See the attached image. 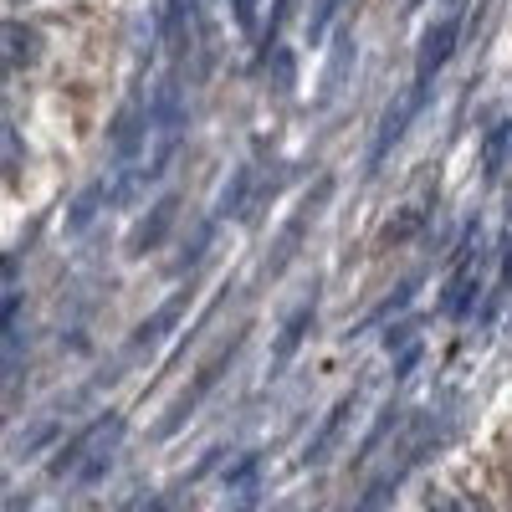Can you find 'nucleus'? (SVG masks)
<instances>
[{
	"instance_id": "obj_25",
	"label": "nucleus",
	"mask_w": 512,
	"mask_h": 512,
	"mask_svg": "<svg viewBox=\"0 0 512 512\" xmlns=\"http://www.w3.org/2000/svg\"><path fill=\"white\" fill-rule=\"evenodd\" d=\"M297 16V0H272V16H267V26L256 31V62H262L272 47H282V31H287V21Z\"/></svg>"
},
{
	"instance_id": "obj_24",
	"label": "nucleus",
	"mask_w": 512,
	"mask_h": 512,
	"mask_svg": "<svg viewBox=\"0 0 512 512\" xmlns=\"http://www.w3.org/2000/svg\"><path fill=\"white\" fill-rule=\"evenodd\" d=\"M21 169H26V144L21 134L11 128V113H0V180H21Z\"/></svg>"
},
{
	"instance_id": "obj_15",
	"label": "nucleus",
	"mask_w": 512,
	"mask_h": 512,
	"mask_svg": "<svg viewBox=\"0 0 512 512\" xmlns=\"http://www.w3.org/2000/svg\"><path fill=\"white\" fill-rule=\"evenodd\" d=\"M195 0H164V47H169V57L175 62H185L190 57V47H195Z\"/></svg>"
},
{
	"instance_id": "obj_10",
	"label": "nucleus",
	"mask_w": 512,
	"mask_h": 512,
	"mask_svg": "<svg viewBox=\"0 0 512 512\" xmlns=\"http://www.w3.org/2000/svg\"><path fill=\"white\" fill-rule=\"evenodd\" d=\"M123 431H128L123 410H108V420H103L98 441L88 446V456H82V461H77V472H72V482H77V487H93V482H103V477L113 472V461H118V446H123Z\"/></svg>"
},
{
	"instance_id": "obj_20",
	"label": "nucleus",
	"mask_w": 512,
	"mask_h": 512,
	"mask_svg": "<svg viewBox=\"0 0 512 512\" xmlns=\"http://www.w3.org/2000/svg\"><path fill=\"white\" fill-rule=\"evenodd\" d=\"M216 216H205L195 231H190V241H185V251L175 256V262H169V277H195V267L205 262V251H210V241H216Z\"/></svg>"
},
{
	"instance_id": "obj_18",
	"label": "nucleus",
	"mask_w": 512,
	"mask_h": 512,
	"mask_svg": "<svg viewBox=\"0 0 512 512\" xmlns=\"http://www.w3.org/2000/svg\"><path fill=\"white\" fill-rule=\"evenodd\" d=\"M221 487L231 492V502H256V492H262V456L246 451L241 461H231L226 477H221Z\"/></svg>"
},
{
	"instance_id": "obj_8",
	"label": "nucleus",
	"mask_w": 512,
	"mask_h": 512,
	"mask_svg": "<svg viewBox=\"0 0 512 512\" xmlns=\"http://www.w3.org/2000/svg\"><path fill=\"white\" fill-rule=\"evenodd\" d=\"M175 221H180V195L169 190V195H159L154 205H144V216L134 221V231H128V241H123V256H128V262H139V256L159 251L164 236L175 231Z\"/></svg>"
},
{
	"instance_id": "obj_3",
	"label": "nucleus",
	"mask_w": 512,
	"mask_h": 512,
	"mask_svg": "<svg viewBox=\"0 0 512 512\" xmlns=\"http://www.w3.org/2000/svg\"><path fill=\"white\" fill-rule=\"evenodd\" d=\"M328 195H333V180L323 175L303 200H297V210H292V216H287V226L277 231V241H272V256H267V267H262V277L267 282H277L292 262H297V251H303V236L318 226V216H323V205H328Z\"/></svg>"
},
{
	"instance_id": "obj_19",
	"label": "nucleus",
	"mask_w": 512,
	"mask_h": 512,
	"mask_svg": "<svg viewBox=\"0 0 512 512\" xmlns=\"http://www.w3.org/2000/svg\"><path fill=\"white\" fill-rule=\"evenodd\" d=\"M415 287H420V277H405V282H400L395 292H384V297H379V303H374V308H369V313L359 318V328H349V338H359V333H369V328H379L384 318H395V313H405V308L415 303Z\"/></svg>"
},
{
	"instance_id": "obj_17",
	"label": "nucleus",
	"mask_w": 512,
	"mask_h": 512,
	"mask_svg": "<svg viewBox=\"0 0 512 512\" xmlns=\"http://www.w3.org/2000/svg\"><path fill=\"white\" fill-rule=\"evenodd\" d=\"M512 164V118H497L487 134H482V180L497 185Z\"/></svg>"
},
{
	"instance_id": "obj_9",
	"label": "nucleus",
	"mask_w": 512,
	"mask_h": 512,
	"mask_svg": "<svg viewBox=\"0 0 512 512\" xmlns=\"http://www.w3.org/2000/svg\"><path fill=\"white\" fill-rule=\"evenodd\" d=\"M108 144H113V159L118 164H139L144 159V144H149V103H144V93H134V98L118 108Z\"/></svg>"
},
{
	"instance_id": "obj_27",
	"label": "nucleus",
	"mask_w": 512,
	"mask_h": 512,
	"mask_svg": "<svg viewBox=\"0 0 512 512\" xmlns=\"http://www.w3.org/2000/svg\"><path fill=\"white\" fill-rule=\"evenodd\" d=\"M395 425H400V405H384V415L374 420V431H369V436L359 441V461H369V456L379 451V441H384V436H390V431H395Z\"/></svg>"
},
{
	"instance_id": "obj_29",
	"label": "nucleus",
	"mask_w": 512,
	"mask_h": 512,
	"mask_svg": "<svg viewBox=\"0 0 512 512\" xmlns=\"http://www.w3.org/2000/svg\"><path fill=\"white\" fill-rule=\"evenodd\" d=\"M16 313H21V287H6L0 292V333L16 323Z\"/></svg>"
},
{
	"instance_id": "obj_23",
	"label": "nucleus",
	"mask_w": 512,
	"mask_h": 512,
	"mask_svg": "<svg viewBox=\"0 0 512 512\" xmlns=\"http://www.w3.org/2000/svg\"><path fill=\"white\" fill-rule=\"evenodd\" d=\"M103 205H113V180H93L88 190H82V195L72 200V210H67V226H72V231H82V226H88Z\"/></svg>"
},
{
	"instance_id": "obj_7",
	"label": "nucleus",
	"mask_w": 512,
	"mask_h": 512,
	"mask_svg": "<svg viewBox=\"0 0 512 512\" xmlns=\"http://www.w3.org/2000/svg\"><path fill=\"white\" fill-rule=\"evenodd\" d=\"M318 308H323V292H318V282L297 297V308L282 318V328H277V338H272V374H282L297 354H303V344H308V333H313V323H318Z\"/></svg>"
},
{
	"instance_id": "obj_16",
	"label": "nucleus",
	"mask_w": 512,
	"mask_h": 512,
	"mask_svg": "<svg viewBox=\"0 0 512 512\" xmlns=\"http://www.w3.org/2000/svg\"><path fill=\"white\" fill-rule=\"evenodd\" d=\"M344 72H354V31H349V26L338 31L333 52H328V62H323V77H318V103H333V98H338V88H344Z\"/></svg>"
},
{
	"instance_id": "obj_4",
	"label": "nucleus",
	"mask_w": 512,
	"mask_h": 512,
	"mask_svg": "<svg viewBox=\"0 0 512 512\" xmlns=\"http://www.w3.org/2000/svg\"><path fill=\"white\" fill-rule=\"evenodd\" d=\"M456 47H461V11H451V16H441V21H431V26L420 31L415 72H410V88H415L420 98H431L436 77L446 72V62L456 57Z\"/></svg>"
},
{
	"instance_id": "obj_13",
	"label": "nucleus",
	"mask_w": 512,
	"mask_h": 512,
	"mask_svg": "<svg viewBox=\"0 0 512 512\" xmlns=\"http://www.w3.org/2000/svg\"><path fill=\"white\" fill-rule=\"evenodd\" d=\"M354 405H359V390H349L344 400H338V405L328 410V420L313 431V441H308V451H303V466H323V461L338 451V441H344L349 420H354Z\"/></svg>"
},
{
	"instance_id": "obj_21",
	"label": "nucleus",
	"mask_w": 512,
	"mask_h": 512,
	"mask_svg": "<svg viewBox=\"0 0 512 512\" xmlns=\"http://www.w3.org/2000/svg\"><path fill=\"white\" fill-rule=\"evenodd\" d=\"M103 420H108V410H103L98 420H88V425H82V431H77V436H72V441H67V446H62L57 456H52V477H72V472H77V461L88 456V446L98 441V431H103Z\"/></svg>"
},
{
	"instance_id": "obj_11",
	"label": "nucleus",
	"mask_w": 512,
	"mask_h": 512,
	"mask_svg": "<svg viewBox=\"0 0 512 512\" xmlns=\"http://www.w3.org/2000/svg\"><path fill=\"white\" fill-rule=\"evenodd\" d=\"M41 31L31 21H16V16H0V67L6 72H26L41 62Z\"/></svg>"
},
{
	"instance_id": "obj_1",
	"label": "nucleus",
	"mask_w": 512,
	"mask_h": 512,
	"mask_svg": "<svg viewBox=\"0 0 512 512\" xmlns=\"http://www.w3.org/2000/svg\"><path fill=\"white\" fill-rule=\"evenodd\" d=\"M241 349H246V328H236V333H231V344H221L216 354H210V359L195 369V379L185 384V390L169 400V410H164L159 425H154V441H169V436H180V431H185V425L195 420V410H200L210 395H216V384L231 374V364L241 359Z\"/></svg>"
},
{
	"instance_id": "obj_32",
	"label": "nucleus",
	"mask_w": 512,
	"mask_h": 512,
	"mask_svg": "<svg viewBox=\"0 0 512 512\" xmlns=\"http://www.w3.org/2000/svg\"><path fill=\"white\" fill-rule=\"evenodd\" d=\"M405 6H410V11H420V6H425V0H405Z\"/></svg>"
},
{
	"instance_id": "obj_31",
	"label": "nucleus",
	"mask_w": 512,
	"mask_h": 512,
	"mask_svg": "<svg viewBox=\"0 0 512 512\" xmlns=\"http://www.w3.org/2000/svg\"><path fill=\"white\" fill-rule=\"evenodd\" d=\"M497 292L512 297V236H507V251H502V277H497Z\"/></svg>"
},
{
	"instance_id": "obj_26",
	"label": "nucleus",
	"mask_w": 512,
	"mask_h": 512,
	"mask_svg": "<svg viewBox=\"0 0 512 512\" xmlns=\"http://www.w3.org/2000/svg\"><path fill=\"white\" fill-rule=\"evenodd\" d=\"M262 67H267L272 93H277V98H287V93H292V82H297V57H292L287 47H272V52L262 57Z\"/></svg>"
},
{
	"instance_id": "obj_30",
	"label": "nucleus",
	"mask_w": 512,
	"mask_h": 512,
	"mask_svg": "<svg viewBox=\"0 0 512 512\" xmlns=\"http://www.w3.org/2000/svg\"><path fill=\"white\" fill-rule=\"evenodd\" d=\"M256 6H262V0H231V21L251 36L256 31Z\"/></svg>"
},
{
	"instance_id": "obj_5",
	"label": "nucleus",
	"mask_w": 512,
	"mask_h": 512,
	"mask_svg": "<svg viewBox=\"0 0 512 512\" xmlns=\"http://www.w3.org/2000/svg\"><path fill=\"white\" fill-rule=\"evenodd\" d=\"M425 103H431V98H420L415 88H405L390 108H384L379 113V128H374V139H369V154H364V175L374 180L379 175V169H384V159H390L395 149H400V139L410 134V123L425 113Z\"/></svg>"
},
{
	"instance_id": "obj_22",
	"label": "nucleus",
	"mask_w": 512,
	"mask_h": 512,
	"mask_svg": "<svg viewBox=\"0 0 512 512\" xmlns=\"http://www.w3.org/2000/svg\"><path fill=\"white\" fill-rule=\"evenodd\" d=\"M62 441V415H47V420H36L31 431L16 436V461H36L41 451H52Z\"/></svg>"
},
{
	"instance_id": "obj_12",
	"label": "nucleus",
	"mask_w": 512,
	"mask_h": 512,
	"mask_svg": "<svg viewBox=\"0 0 512 512\" xmlns=\"http://www.w3.org/2000/svg\"><path fill=\"white\" fill-rule=\"evenodd\" d=\"M251 205H256V164L241 159L216 195V221H251Z\"/></svg>"
},
{
	"instance_id": "obj_28",
	"label": "nucleus",
	"mask_w": 512,
	"mask_h": 512,
	"mask_svg": "<svg viewBox=\"0 0 512 512\" xmlns=\"http://www.w3.org/2000/svg\"><path fill=\"white\" fill-rule=\"evenodd\" d=\"M338 6H344V0H313V16H308V47H318V41L333 31Z\"/></svg>"
},
{
	"instance_id": "obj_6",
	"label": "nucleus",
	"mask_w": 512,
	"mask_h": 512,
	"mask_svg": "<svg viewBox=\"0 0 512 512\" xmlns=\"http://www.w3.org/2000/svg\"><path fill=\"white\" fill-rule=\"evenodd\" d=\"M190 308H195V282L185 277V287H175V292H169L149 318H139V328L128 333V354H149V349H159L164 338L185 323V313H190Z\"/></svg>"
},
{
	"instance_id": "obj_2",
	"label": "nucleus",
	"mask_w": 512,
	"mask_h": 512,
	"mask_svg": "<svg viewBox=\"0 0 512 512\" xmlns=\"http://www.w3.org/2000/svg\"><path fill=\"white\" fill-rule=\"evenodd\" d=\"M482 297V226L472 221L461 236V251H456V267L446 277V292H441V313L451 323H466Z\"/></svg>"
},
{
	"instance_id": "obj_14",
	"label": "nucleus",
	"mask_w": 512,
	"mask_h": 512,
	"mask_svg": "<svg viewBox=\"0 0 512 512\" xmlns=\"http://www.w3.org/2000/svg\"><path fill=\"white\" fill-rule=\"evenodd\" d=\"M431 216H436V190H431V195H415V200H405V205L395 210V221H384L379 246H405V241H415L425 226H431Z\"/></svg>"
}]
</instances>
